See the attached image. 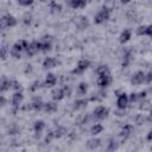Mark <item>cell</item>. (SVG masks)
<instances>
[{"instance_id": "9a60e30c", "label": "cell", "mask_w": 152, "mask_h": 152, "mask_svg": "<svg viewBox=\"0 0 152 152\" xmlns=\"http://www.w3.org/2000/svg\"><path fill=\"white\" fill-rule=\"evenodd\" d=\"M44 128H45V122L43 121V120H37V121H34V124H33V132H34V138L37 139V138H39L40 135H42V132L44 131Z\"/></svg>"}, {"instance_id": "7bdbcfd3", "label": "cell", "mask_w": 152, "mask_h": 152, "mask_svg": "<svg viewBox=\"0 0 152 152\" xmlns=\"http://www.w3.org/2000/svg\"><path fill=\"white\" fill-rule=\"evenodd\" d=\"M18 5L19 6H23V7H30V6H32L33 5V1H28V0H26V1H18Z\"/></svg>"}, {"instance_id": "7dc6e473", "label": "cell", "mask_w": 152, "mask_h": 152, "mask_svg": "<svg viewBox=\"0 0 152 152\" xmlns=\"http://www.w3.org/2000/svg\"><path fill=\"white\" fill-rule=\"evenodd\" d=\"M115 114H116L118 116H124V115H125V110H121V109H118V110L115 112Z\"/></svg>"}, {"instance_id": "ffe728a7", "label": "cell", "mask_w": 152, "mask_h": 152, "mask_svg": "<svg viewBox=\"0 0 152 152\" xmlns=\"http://www.w3.org/2000/svg\"><path fill=\"white\" fill-rule=\"evenodd\" d=\"M58 109V106H57V102L55 101H48V102H44V106H43V110L48 114H52L55 112H57Z\"/></svg>"}, {"instance_id": "7c38bea8", "label": "cell", "mask_w": 152, "mask_h": 152, "mask_svg": "<svg viewBox=\"0 0 152 152\" xmlns=\"http://www.w3.org/2000/svg\"><path fill=\"white\" fill-rule=\"evenodd\" d=\"M24 53V49L20 46V44L17 42V43H14L12 46H11V49H10V55H11V57H13V58H15V59H19V58H21V55Z\"/></svg>"}, {"instance_id": "bcb514c9", "label": "cell", "mask_w": 152, "mask_h": 152, "mask_svg": "<svg viewBox=\"0 0 152 152\" xmlns=\"http://www.w3.org/2000/svg\"><path fill=\"white\" fill-rule=\"evenodd\" d=\"M27 72H32V65L31 64L25 65V74H27Z\"/></svg>"}, {"instance_id": "d6986e66", "label": "cell", "mask_w": 152, "mask_h": 152, "mask_svg": "<svg viewBox=\"0 0 152 152\" xmlns=\"http://www.w3.org/2000/svg\"><path fill=\"white\" fill-rule=\"evenodd\" d=\"M7 90H11V78L6 76L0 77V95Z\"/></svg>"}, {"instance_id": "f546056e", "label": "cell", "mask_w": 152, "mask_h": 152, "mask_svg": "<svg viewBox=\"0 0 152 152\" xmlns=\"http://www.w3.org/2000/svg\"><path fill=\"white\" fill-rule=\"evenodd\" d=\"M103 126L101 125V124H94L91 127H90V134L93 135V137H96L97 134H100V133H102L103 132Z\"/></svg>"}, {"instance_id": "4fadbf2b", "label": "cell", "mask_w": 152, "mask_h": 152, "mask_svg": "<svg viewBox=\"0 0 152 152\" xmlns=\"http://www.w3.org/2000/svg\"><path fill=\"white\" fill-rule=\"evenodd\" d=\"M59 64H61V62L57 58H55V57H45L43 63H42V66L44 69H52V68H56Z\"/></svg>"}, {"instance_id": "d6a6232c", "label": "cell", "mask_w": 152, "mask_h": 152, "mask_svg": "<svg viewBox=\"0 0 152 152\" xmlns=\"http://www.w3.org/2000/svg\"><path fill=\"white\" fill-rule=\"evenodd\" d=\"M52 49V43L39 40V52H48Z\"/></svg>"}, {"instance_id": "484cf974", "label": "cell", "mask_w": 152, "mask_h": 152, "mask_svg": "<svg viewBox=\"0 0 152 152\" xmlns=\"http://www.w3.org/2000/svg\"><path fill=\"white\" fill-rule=\"evenodd\" d=\"M95 74L99 76H104V75H109L110 74V70H109V66L107 64H101L99 65L96 69H95Z\"/></svg>"}, {"instance_id": "74e56055", "label": "cell", "mask_w": 152, "mask_h": 152, "mask_svg": "<svg viewBox=\"0 0 152 152\" xmlns=\"http://www.w3.org/2000/svg\"><path fill=\"white\" fill-rule=\"evenodd\" d=\"M7 132H8V134H10V135H14V134H18V133L20 132V128H19L17 125H12V126L8 128V131H7Z\"/></svg>"}, {"instance_id": "3957f363", "label": "cell", "mask_w": 152, "mask_h": 152, "mask_svg": "<svg viewBox=\"0 0 152 152\" xmlns=\"http://www.w3.org/2000/svg\"><path fill=\"white\" fill-rule=\"evenodd\" d=\"M115 94H116V108L125 110L129 103L128 102V94L125 91H120V90H116Z\"/></svg>"}, {"instance_id": "8d00e7d4", "label": "cell", "mask_w": 152, "mask_h": 152, "mask_svg": "<svg viewBox=\"0 0 152 152\" xmlns=\"http://www.w3.org/2000/svg\"><path fill=\"white\" fill-rule=\"evenodd\" d=\"M8 53H10V50L6 46H0V59H6Z\"/></svg>"}, {"instance_id": "f6af8a7d", "label": "cell", "mask_w": 152, "mask_h": 152, "mask_svg": "<svg viewBox=\"0 0 152 152\" xmlns=\"http://www.w3.org/2000/svg\"><path fill=\"white\" fill-rule=\"evenodd\" d=\"M7 104V99L4 95H0V107H5Z\"/></svg>"}, {"instance_id": "b9f144b4", "label": "cell", "mask_w": 152, "mask_h": 152, "mask_svg": "<svg viewBox=\"0 0 152 152\" xmlns=\"http://www.w3.org/2000/svg\"><path fill=\"white\" fill-rule=\"evenodd\" d=\"M151 82H152V71H147V72H145V82L144 83L151 84Z\"/></svg>"}, {"instance_id": "5bb4252c", "label": "cell", "mask_w": 152, "mask_h": 152, "mask_svg": "<svg viewBox=\"0 0 152 152\" xmlns=\"http://www.w3.org/2000/svg\"><path fill=\"white\" fill-rule=\"evenodd\" d=\"M57 83V76L53 72H49L45 76V80L43 81V87L45 88H53Z\"/></svg>"}, {"instance_id": "cb8c5ba5", "label": "cell", "mask_w": 152, "mask_h": 152, "mask_svg": "<svg viewBox=\"0 0 152 152\" xmlns=\"http://www.w3.org/2000/svg\"><path fill=\"white\" fill-rule=\"evenodd\" d=\"M51 97H52V101L58 102V101L63 100L65 96H64V93H63L62 88H55V89H52V91H51Z\"/></svg>"}, {"instance_id": "d4e9b609", "label": "cell", "mask_w": 152, "mask_h": 152, "mask_svg": "<svg viewBox=\"0 0 152 152\" xmlns=\"http://www.w3.org/2000/svg\"><path fill=\"white\" fill-rule=\"evenodd\" d=\"M131 38H132V31H131L129 28H125V30L120 33V36H119V42H120L121 44H126Z\"/></svg>"}, {"instance_id": "6da1fadb", "label": "cell", "mask_w": 152, "mask_h": 152, "mask_svg": "<svg viewBox=\"0 0 152 152\" xmlns=\"http://www.w3.org/2000/svg\"><path fill=\"white\" fill-rule=\"evenodd\" d=\"M110 14H112V8L103 5L97 12L96 14L94 15V24L96 25H101L103 23H106L107 20H109L110 18Z\"/></svg>"}, {"instance_id": "836d02e7", "label": "cell", "mask_w": 152, "mask_h": 152, "mask_svg": "<svg viewBox=\"0 0 152 152\" xmlns=\"http://www.w3.org/2000/svg\"><path fill=\"white\" fill-rule=\"evenodd\" d=\"M40 88H43V82L39 81V80H36V81H33V82L31 83V86L28 87V90H30L31 93H34V91H37V90L40 89Z\"/></svg>"}, {"instance_id": "7a4b0ae2", "label": "cell", "mask_w": 152, "mask_h": 152, "mask_svg": "<svg viewBox=\"0 0 152 152\" xmlns=\"http://www.w3.org/2000/svg\"><path fill=\"white\" fill-rule=\"evenodd\" d=\"M18 24V20L14 15L7 13V14H4L2 17H0V30H4V28H12L14 26H17Z\"/></svg>"}, {"instance_id": "8fae6325", "label": "cell", "mask_w": 152, "mask_h": 152, "mask_svg": "<svg viewBox=\"0 0 152 152\" xmlns=\"http://www.w3.org/2000/svg\"><path fill=\"white\" fill-rule=\"evenodd\" d=\"M39 52V40H32L31 43H28V46L25 51V55L27 57H32L34 55H37Z\"/></svg>"}, {"instance_id": "ba28073f", "label": "cell", "mask_w": 152, "mask_h": 152, "mask_svg": "<svg viewBox=\"0 0 152 152\" xmlns=\"http://www.w3.org/2000/svg\"><path fill=\"white\" fill-rule=\"evenodd\" d=\"M133 132H134V126L132 124H126V125L122 126L121 131L119 132V137L122 140H126V139H128L133 134Z\"/></svg>"}, {"instance_id": "7402d4cb", "label": "cell", "mask_w": 152, "mask_h": 152, "mask_svg": "<svg viewBox=\"0 0 152 152\" xmlns=\"http://www.w3.org/2000/svg\"><path fill=\"white\" fill-rule=\"evenodd\" d=\"M101 142H102V140L100 139V138H91V139H89L87 142H86V146H87V148L88 150H96L97 147H100V145H101Z\"/></svg>"}, {"instance_id": "f35d334b", "label": "cell", "mask_w": 152, "mask_h": 152, "mask_svg": "<svg viewBox=\"0 0 152 152\" xmlns=\"http://www.w3.org/2000/svg\"><path fill=\"white\" fill-rule=\"evenodd\" d=\"M62 90H63V93H64V96H66V97L71 96V93H72V90H71V87H70V86H68V84H64V86L62 87Z\"/></svg>"}, {"instance_id": "2e32d148", "label": "cell", "mask_w": 152, "mask_h": 152, "mask_svg": "<svg viewBox=\"0 0 152 152\" xmlns=\"http://www.w3.org/2000/svg\"><path fill=\"white\" fill-rule=\"evenodd\" d=\"M89 103V100L86 99V97H80V99H76L72 103V109L74 110H80V109H83L88 106Z\"/></svg>"}, {"instance_id": "d590c367", "label": "cell", "mask_w": 152, "mask_h": 152, "mask_svg": "<svg viewBox=\"0 0 152 152\" xmlns=\"http://www.w3.org/2000/svg\"><path fill=\"white\" fill-rule=\"evenodd\" d=\"M139 109H141V110H148V109H150V101L146 100V99L142 100V101H140Z\"/></svg>"}, {"instance_id": "277c9868", "label": "cell", "mask_w": 152, "mask_h": 152, "mask_svg": "<svg viewBox=\"0 0 152 152\" xmlns=\"http://www.w3.org/2000/svg\"><path fill=\"white\" fill-rule=\"evenodd\" d=\"M89 66H90V61L87 59V58H81V59L77 62L76 66L71 70V74H72V75H82Z\"/></svg>"}, {"instance_id": "30bf717a", "label": "cell", "mask_w": 152, "mask_h": 152, "mask_svg": "<svg viewBox=\"0 0 152 152\" xmlns=\"http://www.w3.org/2000/svg\"><path fill=\"white\" fill-rule=\"evenodd\" d=\"M23 100H24L23 91H14L11 96V106L15 109H19V106L21 104Z\"/></svg>"}, {"instance_id": "4316f807", "label": "cell", "mask_w": 152, "mask_h": 152, "mask_svg": "<svg viewBox=\"0 0 152 152\" xmlns=\"http://www.w3.org/2000/svg\"><path fill=\"white\" fill-rule=\"evenodd\" d=\"M120 147V142L115 139H109L108 144H107V147H106V152H115L118 148Z\"/></svg>"}, {"instance_id": "8992f818", "label": "cell", "mask_w": 152, "mask_h": 152, "mask_svg": "<svg viewBox=\"0 0 152 152\" xmlns=\"http://www.w3.org/2000/svg\"><path fill=\"white\" fill-rule=\"evenodd\" d=\"M108 115H109V108H107L104 106H97L93 110V118L96 120H103V119L108 118Z\"/></svg>"}, {"instance_id": "52a82bcc", "label": "cell", "mask_w": 152, "mask_h": 152, "mask_svg": "<svg viewBox=\"0 0 152 152\" xmlns=\"http://www.w3.org/2000/svg\"><path fill=\"white\" fill-rule=\"evenodd\" d=\"M112 83H113V77H112L110 74L109 75H104V76H99L97 80H96V84L102 90L107 89Z\"/></svg>"}, {"instance_id": "44dd1931", "label": "cell", "mask_w": 152, "mask_h": 152, "mask_svg": "<svg viewBox=\"0 0 152 152\" xmlns=\"http://www.w3.org/2000/svg\"><path fill=\"white\" fill-rule=\"evenodd\" d=\"M106 91L104 90H102V89H100L99 91H96V93H94L88 100H89V102H100V101H102L103 99H106Z\"/></svg>"}, {"instance_id": "5b68a950", "label": "cell", "mask_w": 152, "mask_h": 152, "mask_svg": "<svg viewBox=\"0 0 152 152\" xmlns=\"http://www.w3.org/2000/svg\"><path fill=\"white\" fill-rule=\"evenodd\" d=\"M43 106H44V101L42 100V97L34 96V97L32 99V101H31L24 109L34 110V112H40V110H43Z\"/></svg>"}, {"instance_id": "ab89813d", "label": "cell", "mask_w": 152, "mask_h": 152, "mask_svg": "<svg viewBox=\"0 0 152 152\" xmlns=\"http://www.w3.org/2000/svg\"><path fill=\"white\" fill-rule=\"evenodd\" d=\"M146 96H147V90H141V91L137 93V99H138V102H140V101L145 100V99H146Z\"/></svg>"}, {"instance_id": "60d3db41", "label": "cell", "mask_w": 152, "mask_h": 152, "mask_svg": "<svg viewBox=\"0 0 152 152\" xmlns=\"http://www.w3.org/2000/svg\"><path fill=\"white\" fill-rule=\"evenodd\" d=\"M53 139H55V135H53V132H52V131H50V132H49V133H48V134L45 135V139H44V142H45V144H50V142H51V141H52Z\"/></svg>"}, {"instance_id": "4dcf8cb0", "label": "cell", "mask_w": 152, "mask_h": 152, "mask_svg": "<svg viewBox=\"0 0 152 152\" xmlns=\"http://www.w3.org/2000/svg\"><path fill=\"white\" fill-rule=\"evenodd\" d=\"M88 88H89V86H88L87 82H80L78 86H77V90H76V91H77V94H78L80 96H83V95L87 94Z\"/></svg>"}, {"instance_id": "e0dca14e", "label": "cell", "mask_w": 152, "mask_h": 152, "mask_svg": "<svg viewBox=\"0 0 152 152\" xmlns=\"http://www.w3.org/2000/svg\"><path fill=\"white\" fill-rule=\"evenodd\" d=\"M75 25H76V27H77L78 30H86V28L89 27V20H88V18H87L86 15H80V17L76 19Z\"/></svg>"}, {"instance_id": "603a6c76", "label": "cell", "mask_w": 152, "mask_h": 152, "mask_svg": "<svg viewBox=\"0 0 152 152\" xmlns=\"http://www.w3.org/2000/svg\"><path fill=\"white\" fill-rule=\"evenodd\" d=\"M87 1L86 0H70L68 1V6L71 7L72 10H80V8H83L87 6Z\"/></svg>"}, {"instance_id": "e575fe53", "label": "cell", "mask_w": 152, "mask_h": 152, "mask_svg": "<svg viewBox=\"0 0 152 152\" xmlns=\"http://www.w3.org/2000/svg\"><path fill=\"white\" fill-rule=\"evenodd\" d=\"M11 90H14V91H23V87H21L20 82H18L17 80H11Z\"/></svg>"}, {"instance_id": "83f0119b", "label": "cell", "mask_w": 152, "mask_h": 152, "mask_svg": "<svg viewBox=\"0 0 152 152\" xmlns=\"http://www.w3.org/2000/svg\"><path fill=\"white\" fill-rule=\"evenodd\" d=\"M53 135H55V139H59V138H62V137H64L65 134H66V132H68V129H66V127H64V126H57L53 131Z\"/></svg>"}, {"instance_id": "f1b7e54d", "label": "cell", "mask_w": 152, "mask_h": 152, "mask_svg": "<svg viewBox=\"0 0 152 152\" xmlns=\"http://www.w3.org/2000/svg\"><path fill=\"white\" fill-rule=\"evenodd\" d=\"M49 8H50L51 13H61L63 10V6H62V4L57 2V1H51L49 4Z\"/></svg>"}, {"instance_id": "9c48e42d", "label": "cell", "mask_w": 152, "mask_h": 152, "mask_svg": "<svg viewBox=\"0 0 152 152\" xmlns=\"http://www.w3.org/2000/svg\"><path fill=\"white\" fill-rule=\"evenodd\" d=\"M144 82H145V71H142V70L135 71L131 77V83L133 86H140Z\"/></svg>"}, {"instance_id": "c3c4849f", "label": "cell", "mask_w": 152, "mask_h": 152, "mask_svg": "<svg viewBox=\"0 0 152 152\" xmlns=\"http://www.w3.org/2000/svg\"><path fill=\"white\" fill-rule=\"evenodd\" d=\"M150 140H151V132L147 133V141H150Z\"/></svg>"}, {"instance_id": "1f68e13d", "label": "cell", "mask_w": 152, "mask_h": 152, "mask_svg": "<svg viewBox=\"0 0 152 152\" xmlns=\"http://www.w3.org/2000/svg\"><path fill=\"white\" fill-rule=\"evenodd\" d=\"M21 21H23V24L24 25H26V26H28V25H31L32 24V21H33V15H32V13L31 12H25L24 14H23V18H21Z\"/></svg>"}, {"instance_id": "ac0fdd59", "label": "cell", "mask_w": 152, "mask_h": 152, "mask_svg": "<svg viewBox=\"0 0 152 152\" xmlns=\"http://www.w3.org/2000/svg\"><path fill=\"white\" fill-rule=\"evenodd\" d=\"M135 33L138 36H146V37H151L152 36V26L151 25H140Z\"/></svg>"}, {"instance_id": "ee69618b", "label": "cell", "mask_w": 152, "mask_h": 152, "mask_svg": "<svg viewBox=\"0 0 152 152\" xmlns=\"http://www.w3.org/2000/svg\"><path fill=\"white\" fill-rule=\"evenodd\" d=\"M40 40H43V42H50V43H52V40H53V37H52L51 34H44V36L40 38Z\"/></svg>"}]
</instances>
